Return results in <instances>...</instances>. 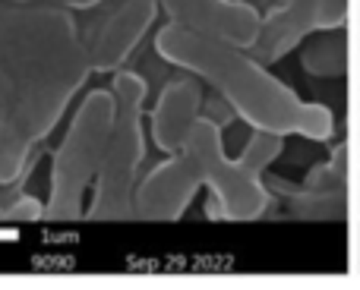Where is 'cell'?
Wrapping results in <instances>:
<instances>
[{"label": "cell", "instance_id": "obj_9", "mask_svg": "<svg viewBox=\"0 0 360 290\" xmlns=\"http://www.w3.org/2000/svg\"><path fill=\"white\" fill-rule=\"evenodd\" d=\"M202 92L193 79H171L162 88L152 111V139L165 154H174L184 148L193 124L199 120Z\"/></svg>", "mask_w": 360, "mask_h": 290}, {"label": "cell", "instance_id": "obj_6", "mask_svg": "<svg viewBox=\"0 0 360 290\" xmlns=\"http://www.w3.org/2000/svg\"><path fill=\"white\" fill-rule=\"evenodd\" d=\"M199 167L186 148L174 152L168 161L149 171L133 192V218L143 221H174L190 205L193 192L199 190Z\"/></svg>", "mask_w": 360, "mask_h": 290}, {"label": "cell", "instance_id": "obj_3", "mask_svg": "<svg viewBox=\"0 0 360 290\" xmlns=\"http://www.w3.org/2000/svg\"><path fill=\"white\" fill-rule=\"evenodd\" d=\"M114 126L108 139L105 158L95 173V196L89 205L92 221H124L133 218V192L139 183V164L146 154L143 133V105H146V79L130 70L114 73Z\"/></svg>", "mask_w": 360, "mask_h": 290}, {"label": "cell", "instance_id": "obj_5", "mask_svg": "<svg viewBox=\"0 0 360 290\" xmlns=\"http://www.w3.org/2000/svg\"><path fill=\"white\" fill-rule=\"evenodd\" d=\"M92 76L89 54L82 38L70 48L57 51L54 57L41 60L35 70L16 79V101L10 117H0V126L19 136L29 148H35L63 117L73 95L82 88V82Z\"/></svg>", "mask_w": 360, "mask_h": 290}, {"label": "cell", "instance_id": "obj_1", "mask_svg": "<svg viewBox=\"0 0 360 290\" xmlns=\"http://www.w3.org/2000/svg\"><path fill=\"white\" fill-rule=\"evenodd\" d=\"M155 51L165 60L202 76L218 88L234 111H240L256 130L288 136L297 133L307 139H329L332 117L316 105H304L278 79L266 73L253 57L240 54L237 44L205 38L180 22H168L155 38Z\"/></svg>", "mask_w": 360, "mask_h": 290}, {"label": "cell", "instance_id": "obj_12", "mask_svg": "<svg viewBox=\"0 0 360 290\" xmlns=\"http://www.w3.org/2000/svg\"><path fill=\"white\" fill-rule=\"evenodd\" d=\"M0 240H16V234L13 230H0Z\"/></svg>", "mask_w": 360, "mask_h": 290}, {"label": "cell", "instance_id": "obj_7", "mask_svg": "<svg viewBox=\"0 0 360 290\" xmlns=\"http://www.w3.org/2000/svg\"><path fill=\"white\" fill-rule=\"evenodd\" d=\"M155 13H158L155 0H124L117 10L108 13L98 22V29L82 41L92 73H117L120 63L143 41Z\"/></svg>", "mask_w": 360, "mask_h": 290}, {"label": "cell", "instance_id": "obj_10", "mask_svg": "<svg viewBox=\"0 0 360 290\" xmlns=\"http://www.w3.org/2000/svg\"><path fill=\"white\" fill-rule=\"evenodd\" d=\"M13 101H16V82L13 76L0 67V117H10L13 111Z\"/></svg>", "mask_w": 360, "mask_h": 290}, {"label": "cell", "instance_id": "obj_2", "mask_svg": "<svg viewBox=\"0 0 360 290\" xmlns=\"http://www.w3.org/2000/svg\"><path fill=\"white\" fill-rule=\"evenodd\" d=\"M184 148L193 154L199 167V180L212 190L215 196V209L221 218L231 221H253L266 211L269 196L266 186L259 183L262 171L278 158L281 152V136L266 130H256L247 148L240 152L237 161L224 158L221 148V126L212 124L209 117H199L193 124L190 136Z\"/></svg>", "mask_w": 360, "mask_h": 290}, {"label": "cell", "instance_id": "obj_11", "mask_svg": "<svg viewBox=\"0 0 360 290\" xmlns=\"http://www.w3.org/2000/svg\"><path fill=\"white\" fill-rule=\"evenodd\" d=\"M13 4H38V6H60V10H89L101 0H13Z\"/></svg>", "mask_w": 360, "mask_h": 290}, {"label": "cell", "instance_id": "obj_8", "mask_svg": "<svg viewBox=\"0 0 360 290\" xmlns=\"http://www.w3.org/2000/svg\"><path fill=\"white\" fill-rule=\"evenodd\" d=\"M171 22L199 32L205 38H218L228 44H253L259 35V16L243 4L228 0H162Z\"/></svg>", "mask_w": 360, "mask_h": 290}, {"label": "cell", "instance_id": "obj_4", "mask_svg": "<svg viewBox=\"0 0 360 290\" xmlns=\"http://www.w3.org/2000/svg\"><path fill=\"white\" fill-rule=\"evenodd\" d=\"M114 92L95 88L76 107L63 143L51 161V192L44 202V218L51 224H67L82 215L86 190L95 183V173L105 158L114 126Z\"/></svg>", "mask_w": 360, "mask_h": 290}]
</instances>
